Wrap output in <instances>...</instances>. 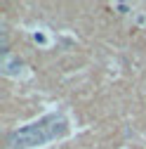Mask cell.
Listing matches in <instances>:
<instances>
[{"label": "cell", "instance_id": "obj_1", "mask_svg": "<svg viewBox=\"0 0 146 149\" xmlns=\"http://www.w3.org/2000/svg\"><path fill=\"white\" fill-rule=\"evenodd\" d=\"M66 121L61 116H45L40 121H35L21 130L10 135V147L12 149H28V147H38V144H45L50 140H57V137H64L66 135Z\"/></svg>", "mask_w": 146, "mask_h": 149}, {"label": "cell", "instance_id": "obj_2", "mask_svg": "<svg viewBox=\"0 0 146 149\" xmlns=\"http://www.w3.org/2000/svg\"><path fill=\"white\" fill-rule=\"evenodd\" d=\"M33 38H35V43H40V45H47V38H45L43 33H35Z\"/></svg>", "mask_w": 146, "mask_h": 149}]
</instances>
